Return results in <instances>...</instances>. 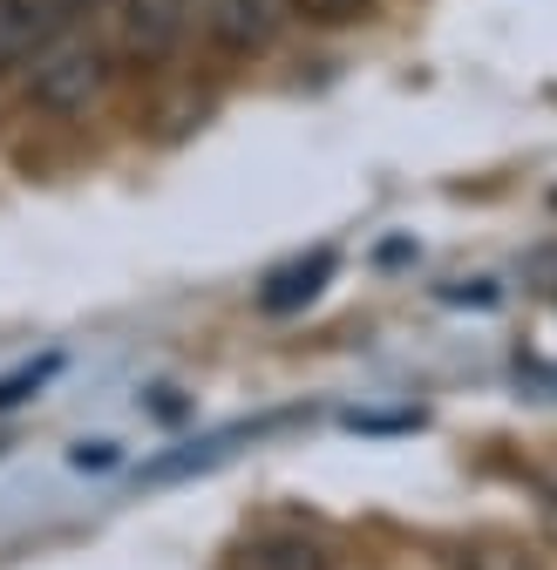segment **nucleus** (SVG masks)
<instances>
[{"mask_svg": "<svg viewBox=\"0 0 557 570\" xmlns=\"http://www.w3.org/2000/svg\"><path fill=\"white\" fill-rule=\"evenodd\" d=\"M326 278H333V252H313L306 265L272 272V278H265V293H258V306H265V313H293V306L320 299V285H326Z\"/></svg>", "mask_w": 557, "mask_h": 570, "instance_id": "6", "label": "nucleus"}, {"mask_svg": "<svg viewBox=\"0 0 557 570\" xmlns=\"http://www.w3.org/2000/svg\"><path fill=\"white\" fill-rule=\"evenodd\" d=\"M116 82V48L89 28L68 21L61 35H48L28 61H21V102L35 116H55V122H76L89 109H102Z\"/></svg>", "mask_w": 557, "mask_h": 570, "instance_id": "1", "label": "nucleus"}, {"mask_svg": "<svg viewBox=\"0 0 557 570\" xmlns=\"http://www.w3.org/2000/svg\"><path fill=\"white\" fill-rule=\"evenodd\" d=\"M41 374H48V367H28V374H14V381H0V407H14V401H28V394L41 387Z\"/></svg>", "mask_w": 557, "mask_h": 570, "instance_id": "8", "label": "nucleus"}, {"mask_svg": "<svg viewBox=\"0 0 557 570\" xmlns=\"http://www.w3.org/2000/svg\"><path fill=\"white\" fill-rule=\"evenodd\" d=\"M286 14H300L306 28H361L374 0H286Z\"/></svg>", "mask_w": 557, "mask_h": 570, "instance_id": "7", "label": "nucleus"}, {"mask_svg": "<svg viewBox=\"0 0 557 570\" xmlns=\"http://www.w3.org/2000/svg\"><path fill=\"white\" fill-rule=\"evenodd\" d=\"M232 570H333V550L306 530H258L238 543Z\"/></svg>", "mask_w": 557, "mask_h": 570, "instance_id": "5", "label": "nucleus"}, {"mask_svg": "<svg viewBox=\"0 0 557 570\" xmlns=\"http://www.w3.org/2000/svg\"><path fill=\"white\" fill-rule=\"evenodd\" d=\"M278 14H286V0H204L197 8L204 41L218 55H258L278 35Z\"/></svg>", "mask_w": 557, "mask_h": 570, "instance_id": "3", "label": "nucleus"}, {"mask_svg": "<svg viewBox=\"0 0 557 570\" xmlns=\"http://www.w3.org/2000/svg\"><path fill=\"white\" fill-rule=\"evenodd\" d=\"M190 21H197V0H109V48L116 61L157 68L184 48Z\"/></svg>", "mask_w": 557, "mask_h": 570, "instance_id": "2", "label": "nucleus"}, {"mask_svg": "<svg viewBox=\"0 0 557 570\" xmlns=\"http://www.w3.org/2000/svg\"><path fill=\"white\" fill-rule=\"evenodd\" d=\"M68 28L61 0H0V76H21V61Z\"/></svg>", "mask_w": 557, "mask_h": 570, "instance_id": "4", "label": "nucleus"}]
</instances>
